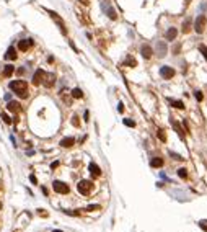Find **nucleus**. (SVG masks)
<instances>
[{
    "instance_id": "obj_39",
    "label": "nucleus",
    "mask_w": 207,
    "mask_h": 232,
    "mask_svg": "<svg viewBox=\"0 0 207 232\" xmlns=\"http://www.w3.org/2000/svg\"><path fill=\"white\" fill-rule=\"evenodd\" d=\"M52 232H62V231H52Z\"/></svg>"
},
{
    "instance_id": "obj_38",
    "label": "nucleus",
    "mask_w": 207,
    "mask_h": 232,
    "mask_svg": "<svg viewBox=\"0 0 207 232\" xmlns=\"http://www.w3.org/2000/svg\"><path fill=\"white\" fill-rule=\"evenodd\" d=\"M83 118H85V121H88V118H90V113H88V111H85Z\"/></svg>"
},
{
    "instance_id": "obj_8",
    "label": "nucleus",
    "mask_w": 207,
    "mask_h": 232,
    "mask_svg": "<svg viewBox=\"0 0 207 232\" xmlns=\"http://www.w3.org/2000/svg\"><path fill=\"white\" fill-rule=\"evenodd\" d=\"M140 53H142V57H144V59H150L152 54H153V49H152V46L144 44V46L140 48Z\"/></svg>"
},
{
    "instance_id": "obj_10",
    "label": "nucleus",
    "mask_w": 207,
    "mask_h": 232,
    "mask_svg": "<svg viewBox=\"0 0 207 232\" xmlns=\"http://www.w3.org/2000/svg\"><path fill=\"white\" fill-rule=\"evenodd\" d=\"M31 46H33V39H21V41L18 43V49L20 51H28Z\"/></svg>"
},
{
    "instance_id": "obj_2",
    "label": "nucleus",
    "mask_w": 207,
    "mask_h": 232,
    "mask_svg": "<svg viewBox=\"0 0 207 232\" xmlns=\"http://www.w3.org/2000/svg\"><path fill=\"white\" fill-rule=\"evenodd\" d=\"M77 190H78V193H82V195H88L93 190V182H90V180H82V182H78Z\"/></svg>"
},
{
    "instance_id": "obj_13",
    "label": "nucleus",
    "mask_w": 207,
    "mask_h": 232,
    "mask_svg": "<svg viewBox=\"0 0 207 232\" xmlns=\"http://www.w3.org/2000/svg\"><path fill=\"white\" fill-rule=\"evenodd\" d=\"M42 80H44L46 87H52L54 82H56V75L54 74H44V79H42Z\"/></svg>"
},
{
    "instance_id": "obj_4",
    "label": "nucleus",
    "mask_w": 207,
    "mask_h": 232,
    "mask_svg": "<svg viewBox=\"0 0 207 232\" xmlns=\"http://www.w3.org/2000/svg\"><path fill=\"white\" fill-rule=\"evenodd\" d=\"M204 28H206V17H204V15H199L196 23H194V31H196L197 35H202Z\"/></svg>"
},
{
    "instance_id": "obj_3",
    "label": "nucleus",
    "mask_w": 207,
    "mask_h": 232,
    "mask_svg": "<svg viewBox=\"0 0 207 232\" xmlns=\"http://www.w3.org/2000/svg\"><path fill=\"white\" fill-rule=\"evenodd\" d=\"M52 187H54V191H56V193H60V195H67L69 191H70L69 185H65V183L60 182V180H56V182L52 183Z\"/></svg>"
},
{
    "instance_id": "obj_6",
    "label": "nucleus",
    "mask_w": 207,
    "mask_h": 232,
    "mask_svg": "<svg viewBox=\"0 0 207 232\" xmlns=\"http://www.w3.org/2000/svg\"><path fill=\"white\" fill-rule=\"evenodd\" d=\"M47 13H49L51 17H52V20L56 21L57 25H59V28L62 30V33H64V35H67V28H65V25H64V21L60 20L59 17H57V13H56V12H52V10H47Z\"/></svg>"
},
{
    "instance_id": "obj_24",
    "label": "nucleus",
    "mask_w": 207,
    "mask_h": 232,
    "mask_svg": "<svg viewBox=\"0 0 207 232\" xmlns=\"http://www.w3.org/2000/svg\"><path fill=\"white\" fill-rule=\"evenodd\" d=\"M199 51H201V54H202V56L206 57V61H207V46L201 44V46H199Z\"/></svg>"
},
{
    "instance_id": "obj_27",
    "label": "nucleus",
    "mask_w": 207,
    "mask_h": 232,
    "mask_svg": "<svg viewBox=\"0 0 207 232\" xmlns=\"http://www.w3.org/2000/svg\"><path fill=\"white\" fill-rule=\"evenodd\" d=\"M124 124H126V126H129V128H135V123H134L132 120H124Z\"/></svg>"
},
{
    "instance_id": "obj_17",
    "label": "nucleus",
    "mask_w": 207,
    "mask_h": 232,
    "mask_svg": "<svg viewBox=\"0 0 207 232\" xmlns=\"http://www.w3.org/2000/svg\"><path fill=\"white\" fill-rule=\"evenodd\" d=\"M7 108H8V111H11V113H18V111H20V103H16V102H8Z\"/></svg>"
},
{
    "instance_id": "obj_26",
    "label": "nucleus",
    "mask_w": 207,
    "mask_h": 232,
    "mask_svg": "<svg viewBox=\"0 0 207 232\" xmlns=\"http://www.w3.org/2000/svg\"><path fill=\"white\" fill-rule=\"evenodd\" d=\"M158 139H160L162 142H165V141H166V136H165V133H163L162 129L158 131Z\"/></svg>"
},
{
    "instance_id": "obj_12",
    "label": "nucleus",
    "mask_w": 207,
    "mask_h": 232,
    "mask_svg": "<svg viewBox=\"0 0 207 232\" xmlns=\"http://www.w3.org/2000/svg\"><path fill=\"white\" fill-rule=\"evenodd\" d=\"M176 36H178V28H168V31L165 35V39L166 41H175Z\"/></svg>"
},
{
    "instance_id": "obj_11",
    "label": "nucleus",
    "mask_w": 207,
    "mask_h": 232,
    "mask_svg": "<svg viewBox=\"0 0 207 232\" xmlns=\"http://www.w3.org/2000/svg\"><path fill=\"white\" fill-rule=\"evenodd\" d=\"M88 170H90V173H91L93 177H100V175H101V169L96 165L95 162H90V165H88Z\"/></svg>"
},
{
    "instance_id": "obj_16",
    "label": "nucleus",
    "mask_w": 207,
    "mask_h": 232,
    "mask_svg": "<svg viewBox=\"0 0 207 232\" xmlns=\"http://www.w3.org/2000/svg\"><path fill=\"white\" fill-rule=\"evenodd\" d=\"M74 144H75L74 137H64L62 141H60V146H62V147H72Z\"/></svg>"
},
{
    "instance_id": "obj_30",
    "label": "nucleus",
    "mask_w": 207,
    "mask_h": 232,
    "mask_svg": "<svg viewBox=\"0 0 207 232\" xmlns=\"http://www.w3.org/2000/svg\"><path fill=\"white\" fill-rule=\"evenodd\" d=\"M2 120H4V121H5V123H7V124H10V123H11L10 116H7V115H5V113H4V115H2Z\"/></svg>"
},
{
    "instance_id": "obj_23",
    "label": "nucleus",
    "mask_w": 207,
    "mask_h": 232,
    "mask_svg": "<svg viewBox=\"0 0 207 232\" xmlns=\"http://www.w3.org/2000/svg\"><path fill=\"white\" fill-rule=\"evenodd\" d=\"M173 108H178V110H184V103L181 102V100H178V102H171Z\"/></svg>"
},
{
    "instance_id": "obj_15",
    "label": "nucleus",
    "mask_w": 207,
    "mask_h": 232,
    "mask_svg": "<svg viewBox=\"0 0 207 232\" xmlns=\"http://www.w3.org/2000/svg\"><path fill=\"white\" fill-rule=\"evenodd\" d=\"M171 126H173V129H175L176 133L179 134V137H181V139H184V131H183L181 124H179V123H176L175 120H171Z\"/></svg>"
},
{
    "instance_id": "obj_33",
    "label": "nucleus",
    "mask_w": 207,
    "mask_h": 232,
    "mask_svg": "<svg viewBox=\"0 0 207 232\" xmlns=\"http://www.w3.org/2000/svg\"><path fill=\"white\" fill-rule=\"evenodd\" d=\"M196 100L197 102H202V93L201 92H196Z\"/></svg>"
},
{
    "instance_id": "obj_32",
    "label": "nucleus",
    "mask_w": 207,
    "mask_h": 232,
    "mask_svg": "<svg viewBox=\"0 0 207 232\" xmlns=\"http://www.w3.org/2000/svg\"><path fill=\"white\" fill-rule=\"evenodd\" d=\"M95 209H100L98 204H91V206H88V208H87V211H95Z\"/></svg>"
},
{
    "instance_id": "obj_18",
    "label": "nucleus",
    "mask_w": 207,
    "mask_h": 232,
    "mask_svg": "<svg viewBox=\"0 0 207 232\" xmlns=\"http://www.w3.org/2000/svg\"><path fill=\"white\" fill-rule=\"evenodd\" d=\"M162 165H163V159H160V157H155L150 160V167H153V169H160Z\"/></svg>"
},
{
    "instance_id": "obj_37",
    "label": "nucleus",
    "mask_w": 207,
    "mask_h": 232,
    "mask_svg": "<svg viewBox=\"0 0 207 232\" xmlns=\"http://www.w3.org/2000/svg\"><path fill=\"white\" fill-rule=\"evenodd\" d=\"M179 49H181V48H179V44H178V46H175V48H173V53L178 54V53H179Z\"/></svg>"
},
{
    "instance_id": "obj_22",
    "label": "nucleus",
    "mask_w": 207,
    "mask_h": 232,
    "mask_svg": "<svg viewBox=\"0 0 207 232\" xmlns=\"http://www.w3.org/2000/svg\"><path fill=\"white\" fill-rule=\"evenodd\" d=\"M72 97H74V98H82V97H83V92H82L80 88H74V90H72Z\"/></svg>"
},
{
    "instance_id": "obj_29",
    "label": "nucleus",
    "mask_w": 207,
    "mask_h": 232,
    "mask_svg": "<svg viewBox=\"0 0 207 232\" xmlns=\"http://www.w3.org/2000/svg\"><path fill=\"white\" fill-rule=\"evenodd\" d=\"M72 124H74V126H80V121H78V116H74V118H72Z\"/></svg>"
},
{
    "instance_id": "obj_21",
    "label": "nucleus",
    "mask_w": 207,
    "mask_h": 232,
    "mask_svg": "<svg viewBox=\"0 0 207 232\" xmlns=\"http://www.w3.org/2000/svg\"><path fill=\"white\" fill-rule=\"evenodd\" d=\"M191 30V18H186L183 21V33H188Z\"/></svg>"
},
{
    "instance_id": "obj_20",
    "label": "nucleus",
    "mask_w": 207,
    "mask_h": 232,
    "mask_svg": "<svg viewBox=\"0 0 207 232\" xmlns=\"http://www.w3.org/2000/svg\"><path fill=\"white\" fill-rule=\"evenodd\" d=\"M105 10H106V13H108V17H109V18H111V20H116V18H117V15H116V12H114V10H112V8H111V7H108V5H106V7H105Z\"/></svg>"
},
{
    "instance_id": "obj_34",
    "label": "nucleus",
    "mask_w": 207,
    "mask_h": 232,
    "mask_svg": "<svg viewBox=\"0 0 207 232\" xmlns=\"http://www.w3.org/2000/svg\"><path fill=\"white\" fill-rule=\"evenodd\" d=\"M117 111H119V113L124 111V105H122V103H119V105H117Z\"/></svg>"
},
{
    "instance_id": "obj_31",
    "label": "nucleus",
    "mask_w": 207,
    "mask_h": 232,
    "mask_svg": "<svg viewBox=\"0 0 207 232\" xmlns=\"http://www.w3.org/2000/svg\"><path fill=\"white\" fill-rule=\"evenodd\" d=\"M126 62H127V64H129V66H130V67H135V61H134V59H132V57H127V61H126Z\"/></svg>"
},
{
    "instance_id": "obj_9",
    "label": "nucleus",
    "mask_w": 207,
    "mask_h": 232,
    "mask_svg": "<svg viewBox=\"0 0 207 232\" xmlns=\"http://www.w3.org/2000/svg\"><path fill=\"white\" fill-rule=\"evenodd\" d=\"M44 74L46 72L42 71V69H38V71L34 72V75H33V84L34 85H39L42 82V79H44Z\"/></svg>"
},
{
    "instance_id": "obj_25",
    "label": "nucleus",
    "mask_w": 207,
    "mask_h": 232,
    "mask_svg": "<svg viewBox=\"0 0 207 232\" xmlns=\"http://www.w3.org/2000/svg\"><path fill=\"white\" fill-rule=\"evenodd\" d=\"M178 175L181 177V178H188V170L186 169H179L178 170Z\"/></svg>"
},
{
    "instance_id": "obj_36",
    "label": "nucleus",
    "mask_w": 207,
    "mask_h": 232,
    "mask_svg": "<svg viewBox=\"0 0 207 232\" xmlns=\"http://www.w3.org/2000/svg\"><path fill=\"white\" fill-rule=\"evenodd\" d=\"M57 167H59V162H52V164H51V169H57Z\"/></svg>"
},
{
    "instance_id": "obj_28",
    "label": "nucleus",
    "mask_w": 207,
    "mask_h": 232,
    "mask_svg": "<svg viewBox=\"0 0 207 232\" xmlns=\"http://www.w3.org/2000/svg\"><path fill=\"white\" fill-rule=\"evenodd\" d=\"M199 227L207 232V221H199Z\"/></svg>"
},
{
    "instance_id": "obj_7",
    "label": "nucleus",
    "mask_w": 207,
    "mask_h": 232,
    "mask_svg": "<svg viewBox=\"0 0 207 232\" xmlns=\"http://www.w3.org/2000/svg\"><path fill=\"white\" fill-rule=\"evenodd\" d=\"M166 51H168V48H166V43H163V41H158L157 43V56L158 57H163L166 54Z\"/></svg>"
},
{
    "instance_id": "obj_14",
    "label": "nucleus",
    "mask_w": 207,
    "mask_h": 232,
    "mask_svg": "<svg viewBox=\"0 0 207 232\" xmlns=\"http://www.w3.org/2000/svg\"><path fill=\"white\" fill-rule=\"evenodd\" d=\"M5 59H7V61H15V59H16V49H15L13 46H10V48L7 49Z\"/></svg>"
},
{
    "instance_id": "obj_1",
    "label": "nucleus",
    "mask_w": 207,
    "mask_h": 232,
    "mask_svg": "<svg viewBox=\"0 0 207 232\" xmlns=\"http://www.w3.org/2000/svg\"><path fill=\"white\" fill-rule=\"evenodd\" d=\"M10 90H13L20 98H28V84H26L25 80L10 82Z\"/></svg>"
},
{
    "instance_id": "obj_19",
    "label": "nucleus",
    "mask_w": 207,
    "mask_h": 232,
    "mask_svg": "<svg viewBox=\"0 0 207 232\" xmlns=\"http://www.w3.org/2000/svg\"><path fill=\"white\" fill-rule=\"evenodd\" d=\"M13 72H15V67L11 66V64H8V66H5V69H4V77H10Z\"/></svg>"
},
{
    "instance_id": "obj_5",
    "label": "nucleus",
    "mask_w": 207,
    "mask_h": 232,
    "mask_svg": "<svg viewBox=\"0 0 207 232\" xmlns=\"http://www.w3.org/2000/svg\"><path fill=\"white\" fill-rule=\"evenodd\" d=\"M175 69L173 67H170V66H163L162 69H160V75H162L165 80H170V79H173L175 77Z\"/></svg>"
},
{
    "instance_id": "obj_35",
    "label": "nucleus",
    "mask_w": 207,
    "mask_h": 232,
    "mask_svg": "<svg viewBox=\"0 0 207 232\" xmlns=\"http://www.w3.org/2000/svg\"><path fill=\"white\" fill-rule=\"evenodd\" d=\"M29 180H31V183H34V185L38 183V180H36V177H34V175H29Z\"/></svg>"
}]
</instances>
